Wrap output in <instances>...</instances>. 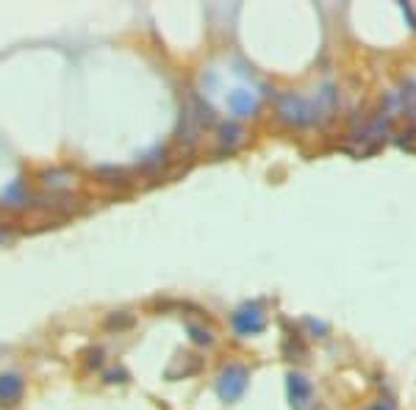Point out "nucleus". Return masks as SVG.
Returning a JSON list of instances; mask_svg holds the SVG:
<instances>
[{
    "mask_svg": "<svg viewBox=\"0 0 416 410\" xmlns=\"http://www.w3.org/2000/svg\"><path fill=\"white\" fill-rule=\"evenodd\" d=\"M330 105H333V91L330 89H324L320 100H305V97H297V94H280L277 97V114L286 122H294V125H314V122H320L324 114L330 111Z\"/></svg>",
    "mask_w": 416,
    "mask_h": 410,
    "instance_id": "1",
    "label": "nucleus"
},
{
    "mask_svg": "<svg viewBox=\"0 0 416 410\" xmlns=\"http://www.w3.org/2000/svg\"><path fill=\"white\" fill-rule=\"evenodd\" d=\"M247 380H250V374H247L244 366H239V364L225 366V369L220 371V380H217V394H220V399H222V402H236V399L244 394Z\"/></svg>",
    "mask_w": 416,
    "mask_h": 410,
    "instance_id": "2",
    "label": "nucleus"
},
{
    "mask_svg": "<svg viewBox=\"0 0 416 410\" xmlns=\"http://www.w3.org/2000/svg\"><path fill=\"white\" fill-rule=\"evenodd\" d=\"M231 321H233V327H236V333H239V335H256V333H261V330H264L267 316H264L261 305L247 302V305L236 308V314L231 316Z\"/></svg>",
    "mask_w": 416,
    "mask_h": 410,
    "instance_id": "3",
    "label": "nucleus"
},
{
    "mask_svg": "<svg viewBox=\"0 0 416 410\" xmlns=\"http://www.w3.org/2000/svg\"><path fill=\"white\" fill-rule=\"evenodd\" d=\"M289 399H291L294 410H317V397H314L311 383L294 371L289 374Z\"/></svg>",
    "mask_w": 416,
    "mask_h": 410,
    "instance_id": "4",
    "label": "nucleus"
},
{
    "mask_svg": "<svg viewBox=\"0 0 416 410\" xmlns=\"http://www.w3.org/2000/svg\"><path fill=\"white\" fill-rule=\"evenodd\" d=\"M23 388H25V383L17 371L0 374V405H14L23 397Z\"/></svg>",
    "mask_w": 416,
    "mask_h": 410,
    "instance_id": "5",
    "label": "nucleus"
},
{
    "mask_svg": "<svg viewBox=\"0 0 416 410\" xmlns=\"http://www.w3.org/2000/svg\"><path fill=\"white\" fill-rule=\"evenodd\" d=\"M228 105H231L233 114H239V117H250V114L258 108V97L250 94L247 89H236V91H231V97H228Z\"/></svg>",
    "mask_w": 416,
    "mask_h": 410,
    "instance_id": "6",
    "label": "nucleus"
},
{
    "mask_svg": "<svg viewBox=\"0 0 416 410\" xmlns=\"http://www.w3.org/2000/svg\"><path fill=\"white\" fill-rule=\"evenodd\" d=\"M3 205H11V208H17V205H23L25 203V191H23V181H14L6 191H3Z\"/></svg>",
    "mask_w": 416,
    "mask_h": 410,
    "instance_id": "7",
    "label": "nucleus"
},
{
    "mask_svg": "<svg viewBox=\"0 0 416 410\" xmlns=\"http://www.w3.org/2000/svg\"><path fill=\"white\" fill-rule=\"evenodd\" d=\"M241 136H244V131H241L236 122H228V125H222V128H220V144H222V147H233V144H239Z\"/></svg>",
    "mask_w": 416,
    "mask_h": 410,
    "instance_id": "8",
    "label": "nucleus"
},
{
    "mask_svg": "<svg viewBox=\"0 0 416 410\" xmlns=\"http://www.w3.org/2000/svg\"><path fill=\"white\" fill-rule=\"evenodd\" d=\"M189 333H191V338H194L197 344H211V333H208V330H203V327H197V324H189Z\"/></svg>",
    "mask_w": 416,
    "mask_h": 410,
    "instance_id": "9",
    "label": "nucleus"
},
{
    "mask_svg": "<svg viewBox=\"0 0 416 410\" xmlns=\"http://www.w3.org/2000/svg\"><path fill=\"white\" fill-rule=\"evenodd\" d=\"M161 158H164V150H156V153H150V155H147V161H141V167H144V169H150V167L161 164Z\"/></svg>",
    "mask_w": 416,
    "mask_h": 410,
    "instance_id": "10",
    "label": "nucleus"
},
{
    "mask_svg": "<svg viewBox=\"0 0 416 410\" xmlns=\"http://www.w3.org/2000/svg\"><path fill=\"white\" fill-rule=\"evenodd\" d=\"M64 178H67V172H53V181L47 183H64Z\"/></svg>",
    "mask_w": 416,
    "mask_h": 410,
    "instance_id": "11",
    "label": "nucleus"
},
{
    "mask_svg": "<svg viewBox=\"0 0 416 410\" xmlns=\"http://www.w3.org/2000/svg\"><path fill=\"white\" fill-rule=\"evenodd\" d=\"M370 410H394V408H391L389 402H377V405H374V408H370Z\"/></svg>",
    "mask_w": 416,
    "mask_h": 410,
    "instance_id": "12",
    "label": "nucleus"
}]
</instances>
